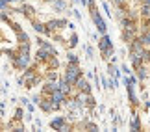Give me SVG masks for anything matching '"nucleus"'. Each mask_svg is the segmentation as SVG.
<instances>
[{
  "label": "nucleus",
  "mask_w": 150,
  "mask_h": 132,
  "mask_svg": "<svg viewBox=\"0 0 150 132\" xmlns=\"http://www.w3.org/2000/svg\"><path fill=\"white\" fill-rule=\"evenodd\" d=\"M52 4V9L57 11V13H61V11H67L69 9V4L65 2V0H50Z\"/></svg>",
  "instance_id": "10"
},
{
  "label": "nucleus",
  "mask_w": 150,
  "mask_h": 132,
  "mask_svg": "<svg viewBox=\"0 0 150 132\" xmlns=\"http://www.w3.org/2000/svg\"><path fill=\"white\" fill-rule=\"evenodd\" d=\"M139 19L141 21H148L150 19V4H141V8H139Z\"/></svg>",
  "instance_id": "17"
},
{
  "label": "nucleus",
  "mask_w": 150,
  "mask_h": 132,
  "mask_svg": "<svg viewBox=\"0 0 150 132\" xmlns=\"http://www.w3.org/2000/svg\"><path fill=\"white\" fill-rule=\"evenodd\" d=\"M126 2H128V0H113V6H115V8H122V9H126Z\"/></svg>",
  "instance_id": "32"
},
{
  "label": "nucleus",
  "mask_w": 150,
  "mask_h": 132,
  "mask_svg": "<svg viewBox=\"0 0 150 132\" xmlns=\"http://www.w3.org/2000/svg\"><path fill=\"white\" fill-rule=\"evenodd\" d=\"M134 71H135V76H137V80H139V82H143V80H146V76H148L146 64H141L139 67H135Z\"/></svg>",
  "instance_id": "14"
},
{
  "label": "nucleus",
  "mask_w": 150,
  "mask_h": 132,
  "mask_svg": "<svg viewBox=\"0 0 150 132\" xmlns=\"http://www.w3.org/2000/svg\"><path fill=\"white\" fill-rule=\"evenodd\" d=\"M37 45H39L41 49H45V50H47V52H48L50 56L57 54V52H56V49H54V45H52L50 41H47V39H37Z\"/></svg>",
  "instance_id": "13"
},
{
  "label": "nucleus",
  "mask_w": 150,
  "mask_h": 132,
  "mask_svg": "<svg viewBox=\"0 0 150 132\" xmlns=\"http://www.w3.org/2000/svg\"><path fill=\"white\" fill-rule=\"evenodd\" d=\"M82 74H83V71H82V67H80V64H67L65 73H63L61 76L65 78L71 86H74L76 78H78V76H82Z\"/></svg>",
  "instance_id": "2"
},
{
  "label": "nucleus",
  "mask_w": 150,
  "mask_h": 132,
  "mask_svg": "<svg viewBox=\"0 0 150 132\" xmlns=\"http://www.w3.org/2000/svg\"><path fill=\"white\" fill-rule=\"evenodd\" d=\"M6 54H8V56H9V60L13 61V60L17 58V54H19V52H17V50H8V52H6Z\"/></svg>",
  "instance_id": "36"
},
{
  "label": "nucleus",
  "mask_w": 150,
  "mask_h": 132,
  "mask_svg": "<svg viewBox=\"0 0 150 132\" xmlns=\"http://www.w3.org/2000/svg\"><path fill=\"white\" fill-rule=\"evenodd\" d=\"M71 15H74V17H76L78 21H82V19H83V17H82V13H80L78 9H71Z\"/></svg>",
  "instance_id": "35"
},
{
  "label": "nucleus",
  "mask_w": 150,
  "mask_h": 132,
  "mask_svg": "<svg viewBox=\"0 0 150 132\" xmlns=\"http://www.w3.org/2000/svg\"><path fill=\"white\" fill-rule=\"evenodd\" d=\"M56 89H59L57 82H50V80H47V82L41 86V95H43V97H48L52 91H56Z\"/></svg>",
  "instance_id": "9"
},
{
  "label": "nucleus",
  "mask_w": 150,
  "mask_h": 132,
  "mask_svg": "<svg viewBox=\"0 0 150 132\" xmlns=\"http://www.w3.org/2000/svg\"><path fill=\"white\" fill-rule=\"evenodd\" d=\"M139 37H141V41H143V45H145V47H150V30L141 32Z\"/></svg>",
  "instance_id": "26"
},
{
  "label": "nucleus",
  "mask_w": 150,
  "mask_h": 132,
  "mask_svg": "<svg viewBox=\"0 0 150 132\" xmlns=\"http://www.w3.org/2000/svg\"><path fill=\"white\" fill-rule=\"evenodd\" d=\"M102 8H104V13H106L108 17H113L111 9H109V4H108V0H104V2H102Z\"/></svg>",
  "instance_id": "31"
},
{
  "label": "nucleus",
  "mask_w": 150,
  "mask_h": 132,
  "mask_svg": "<svg viewBox=\"0 0 150 132\" xmlns=\"http://www.w3.org/2000/svg\"><path fill=\"white\" fill-rule=\"evenodd\" d=\"M41 97H43V95H33V97H32V101H33V104H35V106L39 104V101H41Z\"/></svg>",
  "instance_id": "38"
},
{
  "label": "nucleus",
  "mask_w": 150,
  "mask_h": 132,
  "mask_svg": "<svg viewBox=\"0 0 150 132\" xmlns=\"http://www.w3.org/2000/svg\"><path fill=\"white\" fill-rule=\"evenodd\" d=\"M33 128H37V130H41L43 128V123L39 121V119H33Z\"/></svg>",
  "instance_id": "37"
},
{
  "label": "nucleus",
  "mask_w": 150,
  "mask_h": 132,
  "mask_svg": "<svg viewBox=\"0 0 150 132\" xmlns=\"http://www.w3.org/2000/svg\"><path fill=\"white\" fill-rule=\"evenodd\" d=\"M96 45H98V52H106L108 49H111L113 47V41H111V37L108 36V34H102V36L96 39Z\"/></svg>",
  "instance_id": "7"
},
{
  "label": "nucleus",
  "mask_w": 150,
  "mask_h": 132,
  "mask_svg": "<svg viewBox=\"0 0 150 132\" xmlns=\"http://www.w3.org/2000/svg\"><path fill=\"white\" fill-rule=\"evenodd\" d=\"M15 34H17V41H19V43H28V41H30V36H28L22 28H21L19 32H15Z\"/></svg>",
  "instance_id": "25"
},
{
  "label": "nucleus",
  "mask_w": 150,
  "mask_h": 132,
  "mask_svg": "<svg viewBox=\"0 0 150 132\" xmlns=\"http://www.w3.org/2000/svg\"><path fill=\"white\" fill-rule=\"evenodd\" d=\"M126 52H128V50H126V47H122V49L119 50V54H120V56H126Z\"/></svg>",
  "instance_id": "41"
},
{
  "label": "nucleus",
  "mask_w": 150,
  "mask_h": 132,
  "mask_svg": "<svg viewBox=\"0 0 150 132\" xmlns=\"http://www.w3.org/2000/svg\"><path fill=\"white\" fill-rule=\"evenodd\" d=\"M11 64H13L15 69H19V71H24V69L32 64V56H30V52H19V54H17V58L11 61Z\"/></svg>",
  "instance_id": "4"
},
{
  "label": "nucleus",
  "mask_w": 150,
  "mask_h": 132,
  "mask_svg": "<svg viewBox=\"0 0 150 132\" xmlns=\"http://www.w3.org/2000/svg\"><path fill=\"white\" fill-rule=\"evenodd\" d=\"M130 128L132 130H141L143 127H141V119H139V116L134 112V116H132V121H130Z\"/></svg>",
  "instance_id": "21"
},
{
  "label": "nucleus",
  "mask_w": 150,
  "mask_h": 132,
  "mask_svg": "<svg viewBox=\"0 0 150 132\" xmlns=\"http://www.w3.org/2000/svg\"><path fill=\"white\" fill-rule=\"evenodd\" d=\"M74 88H76L78 91H83V93H91V84H89V80L83 76H78L76 78V82H74Z\"/></svg>",
  "instance_id": "8"
},
{
  "label": "nucleus",
  "mask_w": 150,
  "mask_h": 132,
  "mask_svg": "<svg viewBox=\"0 0 150 132\" xmlns=\"http://www.w3.org/2000/svg\"><path fill=\"white\" fill-rule=\"evenodd\" d=\"M130 64H132V67H139L143 61H141V56H139V52H130Z\"/></svg>",
  "instance_id": "23"
},
{
  "label": "nucleus",
  "mask_w": 150,
  "mask_h": 132,
  "mask_svg": "<svg viewBox=\"0 0 150 132\" xmlns=\"http://www.w3.org/2000/svg\"><path fill=\"white\" fill-rule=\"evenodd\" d=\"M124 19L137 22V21H139V11H135V9H126V11H124Z\"/></svg>",
  "instance_id": "22"
},
{
  "label": "nucleus",
  "mask_w": 150,
  "mask_h": 132,
  "mask_svg": "<svg viewBox=\"0 0 150 132\" xmlns=\"http://www.w3.org/2000/svg\"><path fill=\"white\" fill-rule=\"evenodd\" d=\"M6 9H8V4L4 0H0V11H6Z\"/></svg>",
  "instance_id": "39"
},
{
  "label": "nucleus",
  "mask_w": 150,
  "mask_h": 132,
  "mask_svg": "<svg viewBox=\"0 0 150 132\" xmlns=\"http://www.w3.org/2000/svg\"><path fill=\"white\" fill-rule=\"evenodd\" d=\"M48 125H50L52 130H63V132H65V130H72L71 123L65 119V116H57V117H54Z\"/></svg>",
  "instance_id": "5"
},
{
  "label": "nucleus",
  "mask_w": 150,
  "mask_h": 132,
  "mask_svg": "<svg viewBox=\"0 0 150 132\" xmlns=\"http://www.w3.org/2000/svg\"><path fill=\"white\" fill-rule=\"evenodd\" d=\"M126 91H128V99H130V104L135 108L137 104H139V101H137V95H135L134 84H126Z\"/></svg>",
  "instance_id": "12"
},
{
  "label": "nucleus",
  "mask_w": 150,
  "mask_h": 132,
  "mask_svg": "<svg viewBox=\"0 0 150 132\" xmlns=\"http://www.w3.org/2000/svg\"><path fill=\"white\" fill-rule=\"evenodd\" d=\"M85 52H87V58H95V49L93 47H85Z\"/></svg>",
  "instance_id": "34"
},
{
  "label": "nucleus",
  "mask_w": 150,
  "mask_h": 132,
  "mask_svg": "<svg viewBox=\"0 0 150 132\" xmlns=\"http://www.w3.org/2000/svg\"><path fill=\"white\" fill-rule=\"evenodd\" d=\"M37 106L41 108L43 112H47V113L61 110V104H59V102H54V101H50L48 97H41V101H39V104H37Z\"/></svg>",
  "instance_id": "6"
},
{
  "label": "nucleus",
  "mask_w": 150,
  "mask_h": 132,
  "mask_svg": "<svg viewBox=\"0 0 150 132\" xmlns=\"http://www.w3.org/2000/svg\"><path fill=\"white\" fill-rule=\"evenodd\" d=\"M67 64H80L78 61V56L72 52V50H69L67 52Z\"/></svg>",
  "instance_id": "28"
},
{
  "label": "nucleus",
  "mask_w": 150,
  "mask_h": 132,
  "mask_svg": "<svg viewBox=\"0 0 150 132\" xmlns=\"http://www.w3.org/2000/svg\"><path fill=\"white\" fill-rule=\"evenodd\" d=\"M141 4H150V0H139Z\"/></svg>",
  "instance_id": "43"
},
{
  "label": "nucleus",
  "mask_w": 150,
  "mask_h": 132,
  "mask_svg": "<svg viewBox=\"0 0 150 132\" xmlns=\"http://www.w3.org/2000/svg\"><path fill=\"white\" fill-rule=\"evenodd\" d=\"M89 13H91V19H93L96 30H98V34L102 36V34H108V26H106V21H104V17L98 13V8L95 6H89Z\"/></svg>",
  "instance_id": "3"
},
{
  "label": "nucleus",
  "mask_w": 150,
  "mask_h": 132,
  "mask_svg": "<svg viewBox=\"0 0 150 132\" xmlns=\"http://www.w3.org/2000/svg\"><path fill=\"white\" fill-rule=\"evenodd\" d=\"M15 11H21V13H22V15H26L30 21H33V17H35V9H33L30 4H22V6H21V9H15Z\"/></svg>",
  "instance_id": "11"
},
{
  "label": "nucleus",
  "mask_w": 150,
  "mask_h": 132,
  "mask_svg": "<svg viewBox=\"0 0 150 132\" xmlns=\"http://www.w3.org/2000/svg\"><path fill=\"white\" fill-rule=\"evenodd\" d=\"M32 24H33V30H35L37 34H43V36H48V30H47V26H45V22H39L33 19L32 21Z\"/></svg>",
  "instance_id": "18"
},
{
  "label": "nucleus",
  "mask_w": 150,
  "mask_h": 132,
  "mask_svg": "<svg viewBox=\"0 0 150 132\" xmlns=\"http://www.w3.org/2000/svg\"><path fill=\"white\" fill-rule=\"evenodd\" d=\"M108 73H109V76H115V78H120V76H122V73H120V69L117 67V65H115V64H109L108 65Z\"/></svg>",
  "instance_id": "20"
},
{
  "label": "nucleus",
  "mask_w": 150,
  "mask_h": 132,
  "mask_svg": "<svg viewBox=\"0 0 150 132\" xmlns=\"http://www.w3.org/2000/svg\"><path fill=\"white\" fill-rule=\"evenodd\" d=\"M24 119V110L22 108H17L15 110V121H22Z\"/></svg>",
  "instance_id": "30"
},
{
  "label": "nucleus",
  "mask_w": 150,
  "mask_h": 132,
  "mask_svg": "<svg viewBox=\"0 0 150 132\" xmlns=\"http://www.w3.org/2000/svg\"><path fill=\"white\" fill-rule=\"evenodd\" d=\"M21 80H22V84H24L26 88H33V86H37L43 80V76L35 71V67H30V65H28L24 69V73H22Z\"/></svg>",
  "instance_id": "1"
},
{
  "label": "nucleus",
  "mask_w": 150,
  "mask_h": 132,
  "mask_svg": "<svg viewBox=\"0 0 150 132\" xmlns=\"http://www.w3.org/2000/svg\"><path fill=\"white\" fill-rule=\"evenodd\" d=\"M57 78H59V73H57L56 69H47V73H45V80H50V82H57Z\"/></svg>",
  "instance_id": "19"
},
{
  "label": "nucleus",
  "mask_w": 150,
  "mask_h": 132,
  "mask_svg": "<svg viewBox=\"0 0 150 132\" xmlns=\"http://www.w3.org/2000/svg\"><path fill=\"white\" fill-rule=\"evenodd\" d=\"M48 99H50V101H54V102H59V104H61V102L67 99V95L63 93L61 89H56V91H52V93L48 95Z\"/></svg>",
  "instance_id": "16"
},
{
  "label": "nucleus",
  "mask_w": 150,
  "mask_h": 132,
  "mask_svg": "<svg viewBox=\"0 0 150 132\" xmlns=\"http://www.w3.org/2000/svg\"><path fill=\"white\" fill-rule=\"evenodd\" d=\"M30 49H32L30 41H28V43H19V49H17V52H30Z\"/></svg>",
  "instance_id": "29"
},
{
  "label": "nucleus",
  "mask_w": 150,
  "mask_h": 132,
  "mask_svg": "<svg viewBox=\"0 0 150 132\" xmlns=\"http://www.w3.org/2000/svg\"><path fill=\"white\" fill-rule=\"evenodd\" d=\"M72 2H74V4H80V0H72Z\"/></svg>",
  "instance_id": "44"
},
{
  "label": "nucleus",
  "mask_w": 150,
  "mask_h": 132,
  "mask_svg": "<svg viewBox=\"0 0 150 132\" xmlns=\"http://www.w3.org/2000/svg\"><path fill=\"white\" fill-rule=\"evenodd\" d=\"M26 108H28V112H33V110H35V104H30V102H28V104H26Z\"/></svg>",
  "instance_id": "40"
},
{
  "label": "nucleus",
  "mask_w": 150,
  "mask_h": 132,
  "mask_svg": "<svg viewBox=\"0 0 150 132\" xmlns=\"http://www.w3.org/2000/svg\"><path fill=\"white\" fill-rule=\"evenodd\" d=\"M4 2L9 6V4H13V2H21V0H4Z\"/></svg>",
  "instance_id": "42"
},
{
  "label": "nucleus",
  "mask_w": 150,
  "mask_h": 132,
  "mask_svg": "<svg viewBox=\"0 0 150 132\" xmlns=\"http://www.w3.org/2000/svg\"><path fill=\"white\" fill-rule=\"evenodd\" d=\"M48 58H50V54H48L45 49L39 47V49H37V52H35V64H45V61H47Z\"/></svg>",
  "instance_id": "15"
},
{
  "label": "nucleus",
  "mask_w": 150,
  "mask_h": 132,
  "mask_svg": "<svg viewBox=\"0 0 150 132\" xmlns=\"http://www.w3.org/2000/svg\"><path fill=\"white\" fill-rule=\"evenodd\" d=\"M119 69H120V73H122V74H130V73H132V69H130L128 65H126V64H122Z\"/></svg>",
  "instance_id": "33"
},
{
  "label": "nucleus",
  "mask_w": 150,
  "mask_h": 132,
  "mask_svg": "<svg viewBox=\"0 0 150 132\" xmlns=\"http://www.w3.org/2000/svg\"><path fill=\"white\" fill-rule=\"evenodd\" d=\"M67 41H69V49H74V47L78 45V34H76V32H72V34H71V37H69Z\"/></svg>",
  "instance_id": "27"
},
{
  "label": "nucleus",
  "mask_w": 150,
  "mask_h": 132,
  "mask_svg": "<svg viewBox=\"0 0 150 132\" xmlns=\"http://www.w3.org/2000/svg\"><path fill=\"white\" fill-rule=\"evenodd\" d=\"M82 128H83V130L95 132V130H98V125L93 123V121H89V119H83V121H82Z\"/></svg>",
  "instance_id": "24"
}]
</instances>
